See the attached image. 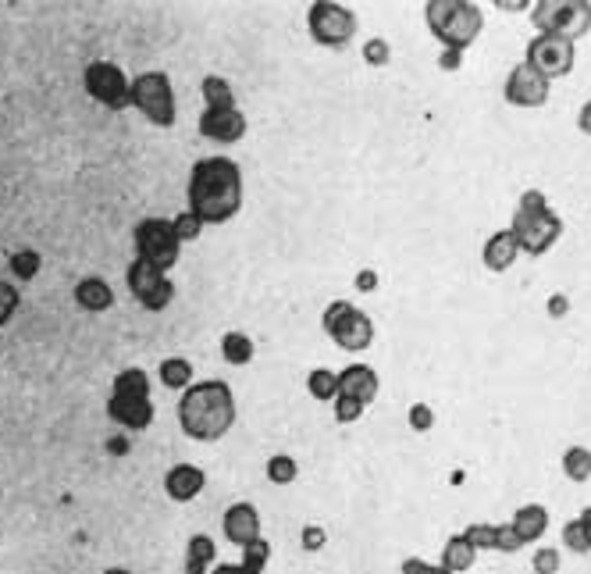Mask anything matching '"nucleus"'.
<instances>
[{
	"label": "nucleus",
	"instance_id": "16",
	"mask_svg": "<svg viewBox=\"0 0 591 574\" xmlns=\"http://www.w3.org/2000/svg\"><path fill=\"white\" fill-rule=\"evenodd\" d=\"M378 389H381V378L371 364H349V368L339 371V396H349V400L371 407L378 400Z\"/></svg>",
	"mask_w": 591,
	"mask_h": 574
},
{
	"label": "nucleus",
	"instance_id": "36",
	"mask_svg": "<svg viewBox=\"0 0 591 574\" xmlns=\"http://www.w3.org/2000/svg\"><path fill=\"white\" fill-rule=\"evenodd\" d=\"M171 225H175V232H179L182 246H186V243H196V239H200V232L207 229V225H203L200 218H196V214L189 211V207H186V211L175 214V218H171Z\"/></svg>",
	"mask_w": 591,
	"mask_h": 574
},
{
	"label": "nucleus",
	"instance_id": "25",
	"mask_svg": "<svg viewBox=\"0 0 591 574\" xmlns=\"http://www.w3.org/2000/svg\"><path fill=\"white\" fill-rule=\"evenodd\" d=\"M200 97L207 111H228V107H235V90L225 75H207L200 82Z\"/></svg>",
	"mask_w": 591,
	"mask_h": 574
},
{
	"label": "nucleus",
	"instance_id": "18",
	"mask_svg": "<svg viewBox=\"0 0 591 574\" xmlns=\"http://www.w3.org/2000/svg\"><path fill=\"white\" fill-rule=\"evenodd\" d=\"M517 257H520V246H517V236H513V229H499V232H492V236L485 239L481 261H485V268L495 271V275L510 271L513 264H517Z\"/></svg>",
	"mask_w": 591,
	"mask_h": 574
},
{
	"label": "nucleus",
	"instance_id": "38",
	"mask_svg": "<svg viewBox=\"0 0 591 574\" xmlns=\"http://www.w3.org/2000/svg\"><path fill=\"white\" fill-rule=\"evenodd\" d=\"M463 539L474 546V550H495V525H488V521H474V525H467V532H460Z\"/></svg>",
	"mask_w": 591,
	"mask_h": 574
},
{
	"label": "nucleus",
	"instance_id": "10",
	"mask_svg": "<svg viewBox=\"0 0 591 574\" xmlns=\"http://www.w3.org/2000/svg\"><path fill=\"white\" fill-rule=\"evenodd\" d=\"M125 286H129V293L136 296V304L143 311H168L171 300H175V282H171L168 271L139 261V257L125 268Z\"/></svg>",
	"mask_w": 591,
	"mask_h": 574
},
{
	"label": "nucleus",
	"instance_id": "35",
	"mask_svg": "<svg viewBox=\"0 0 591 574\" xmlns=\"http://www.w3.org/2000/svg\"><path fill=\"white\" fill-rule=\"evenodd\" d=\"M18 307H22V289L11 286L8 279H0V328H4L11 318H15Z\"/></svg>",
	"mask_w": 591,
	"mask_h": 574
},
{
	"label": "nucleus",
	"instance_id": "41",
	"mask_svg": "<svg viewBox=\"0 0 591 574\" xmlns=\"http://www.w3.org/2000/svg\"><path fill=\"white\" fill-rule=\"evenodd\" d=\"M495 550L517 553V550H524V539L513 532V525H495Z\"/></svg>",
	"mask_w": 591,
	"mask_h": 574
},
{
	"label": "nucleus",
	"instance_id": "40",
	"mask_svg": "<svg viewBox=\"0 0 591 574\" xmlns=\"http://www.w3.org/2000/svg\"><path fill=\"white\" fill-rule=\"evenodd\" d=\"M335 421L339 425H357L360 418H364V403H357V400H349V396H335Z\"/></svg>",
	"mask_w": 591,
	"mask_h": 574
},
{
	"label": "nucleus",
	"instance_id": "43",
	"mask_svg": "<svg viewBox=\"0 0 591 574\" xmlns=\"http://www.w3.org/2000/svg\"><path fill=\"white\" fill-rule=\"evenodd\" d=\"M324 542H328V532H324V525H303L300 532V546L307 553H317L324 550Z\"/></svg>",
	"mask_w": 591,
	"mask_h": 574
},
{
	"label": "nucleus",
	"instance_id": "9",
	"mask_svg": "<svg viewBox=\"0 0 591 574\" xmlns=\"http://www.w3.org/2000/svg\"><path fill=\"white\" fill-rule=\"evenodd\" d=\"M82 86L97 104L111 107V111H125L132 107V79L125 75L122 65L114 61H90L82 72Z\"/></svg>",
	"mask_w": 591,
	"mask_h": 574
},
{
	"label": "nucleus",
	"instance_id": "28",
	"mask_svg": "<svg viewBox=\"0 0 591 574\" xmlns=\"http://www.w3.org/2000/svg\"><path fill=\"white\" fill-rule=\"evenodd\" d=\"M307 393L314 396L317 403H335V396H339V371L314 368L307 375Z\"/></svg>",
	"mask_w": 591,
	"mask_h": 574
},
{
	"label": "nucleus",
	"instance_id": "27",
	"mask_svg": "<svg viewBox=\"0 0 591 574\" xmlns=\"http://www.w3.org/2000/svg\"><path fill=\"white\" fill-rule=\"evenodd\" d=\"M567 4L570 0H538L535 8H531V22H535L538 33H559L563 15H567Z\"/></svg>",
	"mask_w": 591,
	"mask_h": 574
},
{
	"label": "nucleus",
	"instance_id": "52",
	"mask_svg": "<svg viewBox=\"0 0 591 574\" xmlns=\"http://www.w3.org/2000/svg\"><path fill=\"white\" fill-rule=\"evenodd\" d=\"M104 574H132V571H129V567H107Z\"/></svg>",
	"mask_w": 591,
	"mask_h": 574
},
{
	"label": "nucleus",
	"instance_id": "17",
	"mask_svg": "<svg viewBox=\"0 0 591 574\" xmlns=\"http://www.w3.org/2000/svg\"><path fill=\"white\" fill-rule=\"evenodd\" d=\"M203 489H207V471L196 468V464H175L164 475V492L175 503H193Z\"/></svg>",
	"mask_w": 591,
	"mask_h": 574
},
{
	"label": "nucleus",
	"instance_id": "48",
	"mask_svg": "<svg viewBox=\"0 0 591 574\" xmlns=\"http://www.w3.org/2000/svg\"><path fill=\"white\" fill-rule=\"evenodd\" d=\"M577 129H581L584 136H591V100H584V107L577 111Z\"/></svg>",
	"mask_w": 591,
	"mask_h": 574
},
{
	"label": "nucleus",
	"instance_id": "32",
	"mask_svg": "<svg viewBox=\"0 0 591 574\" xmlns=\"http://www.w3.org/2000/svg\"><path fill=\"white\" fill-rule=\"evenodd\" d=\"M268 560H271V542L260 535L257 542H250V546H243V557H239V567H243L246 574H264L268 571Z\"/></svg>",
	"mask_w": 591,
	"mask_h": 574
},
{
	"label": "nucleus",
	"instance_id": "51",
	"mask_svg": "<svg viewBox=\"0 0 591 574\" xmlns=\"http://www.w3.org/2000/svg\"><path fill=\"white\" fill-rule=\"evenodd\" d=\"M581 525H584V532H588V542H591V507L581 510Z\"/></svg>",
	"mask_w": 591,
	"mask_h": 574
},
{
	"label": "nucleus",
	"instance_id": "47",
	"mask_svg": "<svg viewBox=\"0 0 591 574\" xmlns=\"http://www.w3.org/2000/svg\"><path fill=\"white\" fill-rule=\"evenodd\" d=\"M460 65H463V50L442 47V54H438V68H442V72H460Z\"/></svg>",
	"mask_w": 591,
	"mask_h": 574
},
{
	"label": "nucleus",
	"instance_id": "11",
	"mask_svg": "<svg viewBox=\"0 0 591 574\" xmlns=\"http://www.w3.org/2000/svg\"><path fill=\"white\" fill-rule=\"evenodd\" d=\"M524 61L531 68H538L549 82L563 79V75H570L577 65V43H570L567 36H559V33H538L535 40L527 43Z\"/></svg>",
	"mask_w": 591,
	"mask_h": 574
},
{
	"label": "nucleus",
	"instance_id": "6",
	"mask_svg": "<svg viewBox=\"0 0 591 574\" xmlns=\"http://www.w3.org/2000/svg\"><path fill=\"white\" fill-rule=\"evenodd\" d=\"M132 107L157 129H171L179 118V104H175L168 72H139L132 79Z\"/></svg>",
	"mask_w": 591,
	"mask_h": 574
},
{
	"label": "nucleus",
	"instance_id": "33",
	"mask_svg": "<svg viewBox=\"0 0 591 574\" xmlns=\"http://www.w3.org/2000/svg\"><path fill=\"white\" fill-rule=\"evenodd\" d=\"M296 475H300V464H296L289 453H275V457L268 460V482L271 485H292L296 482Z\"/></svg>",
	"mask_w": 591,
	"mask_h": 574
},
{
	"label": "nucleus",
	"instance_id": "13",
	"mask_svg": "<svg viewBox=\"0 0 591 574\" xmlns=\"http://www.w3.org/2000/svg\"><path fill=\"white\" fill-rule=\"evenodd\" d=\"M221 532H225V539L232 542V546H250V542H257L260 535H264V521H260V510L253 507L250 500H239L232 503V507L225 510V517H221Z\"/></svg>",
	"mask_w": 591,
	"mask_h": 574
},
{
	"label": "nucleus",
	"instance_id": "2",
	"mask_svg": "<svg viewBox=\"0 0 591 574\" xmlns=\"http://www.w3.org/2000/svg\"><path fill=\"white\" fill-rule=\"evenodd\" d=\"M182 432L193 443H218L235 428L239 407H235V393L221 378H207V382H193L182 393L179 407H175Z\"/></svg>",
	"mask_w": 591,
	"mask_h": 574
},
{
	"label": "nucleus",
	"instance_id": "7",
	"mask_svg": "<svg viewBox=\"0 0 591 574\" xmlns=\"http://www.w3.org/2000/svg\"><path fill=\"white\" fill-rule=\"evenodd\" d=\"M360 29V18L353 8L346 4H335V0H314L307 11V33L317 47L328 50H342Z\"/></svg>",
	"mask_w": 591,
	"mask_h": 574
},
{
	"label": "nucleus",
	"instance_id": "49",
	"mask_svg": "<svg viewBox=\"0 0 591 574\" xmlns=\"http://www.w3.org/2000/svg\"><path fill=\"white\" fill-rule=\"evenodd\" d=\"M495 8L499 11H524L527 0H495Z\"/></svg>",
	"mask_w": 591,
	"mask_h": 574
},
{
	"label": "nucleus",
	"instance_id": "19",
	"mask_svg": "<svg viewBox=\"0 0 591 574\" xmlns=\"http://www.w3.org/2000/svg\"><path fill=\"white\" fill-rule=\"evenodd\" d=\"M75 296V304L82 307V311H90V314H104L114 307V289L107 279H100V275H86V279L75 282L72 289Z\"/></svg>",
	"mask_w": 591,
	"mask_h": 574
},
{
	"label": "nucleus",
	"instance_id": "37",
	"mask_svg": "<svg viewBox=\"0 0 591 574\" xmlns=\"http://www.w3.org/2000/svg\"><path fill=\"white\" fill-rule=\"evenodd\" d=\"M563 546H567L570 553H591V542H588V532H584L581 517H574V521H567L563 525Z\"/></svg>",
	"mask_w": 591,
	"mask_h": 574
},
{
	"label": "nucleus",
	"instance_id": "1",
	"mask_svg": "<svg viewBox=\"0 0 591 574\" xmlns=\"http://www.w3.org/2000/svg\"><path fill=\"white\" fill-rule=\"evenodd\" d=\"M243 168L225 154L200 157L189 168L186 204L203 225H225L243 211Z\"/></svg>",
	"mask_w": 591,
	"mask_h": 574
},
{
	"label": "nucleus",
	"instance_id": "44",
	"mask_svg": "<svg viewBox=\"0 0 591 574\" xmlns=\"http://www.w3.org/2000/svg\"><path fill=\"white\" fill-rule=\"evenodd\" d=\"M399 571L403 574H453V571H446L442 564H428V560H421V557H406Z\"/></svg>",
	"mask_w": 591,
	"mask_h": 574
},
{
	"label": "nucleus",
	"instance_id": "8",
	"mask_svg": "<svg viewBox=\"0 0 591 574\" xmlns=\"http://www.w3.org/2000/svg\"><path fill=\"white\" fill-rule=\"evenodd\" d=\"M132 246H136L139 261L154 264L161 271H171L182 257V239L171 218H143L132 232Z\"/></svg>",
	"mask_w": 591,
	"mask_h": 574
},
{
	"label": "nucleus",
	"instance_id": "23",
	"mask_svg": "<svg viewBox=\"0 0 591 574\" xmlns=\"http://www.w3.org/2000/svg\"><path fill=\"white\" fill-rule=\"evenodd\" d=\"M221 357H225V364H232V368H246V364H253V357H257V343H253L246 332L232 328V332L221 336Z\"/></svg>",
	"mask_w": 591,
	"mask_h": 574
},
{
	"label": "nucleus",
	"instance_id": "20",
	"mask_svg": "<svg viewBox=\"0 0 591 574\" xmlns=\"http://www.w3.org/2000/svg\"><path fill=\"white\" fill-rule=\"evenodd\" d=\"M513 532L524 539V546H531V542L545 539V532H549V510L542 507V503H524V507L513 514Z\"/></svg>",
	"mask_w": 591,
	"mask_h": 574
},
{
	"label": "nucleus",
	"instance_id": "26",
	"mask_svg": "<svg viewBox=\"0 0 591 574\" xmlns=\"http://www.w3.org/2000/svg\"><path fill=\"white\" fill-rule=\"evenodd\" d=\"M588 33H591V4L588 0H570L567 15H563V25H559V36H567L570 43H577Z\"/></svg>",
	"mask_w": 591,
	"mask_h": 574
},
{
	"label": "nucleus",
	"instance_id": "50",
	"mask_svg": "<svg viewBox=\"0 0 591 574\" xmlns=\"http://www.w3.org/2000/svg\"><path fill=\"white\" fill-rule=\"evenodd\" d=\"M207 574H246V571H243L239 564H214Z\"/></svg>",
	"mask_w": 591,
	"mask_h": 574
},
{
	"label": "nucleus",
	"instance_id": "46",
	"mask_svg": "<svg viewBox=\"0 0 591 574\" xmlns=\"http://www.w3.org/2000/svg\"><path fill=\"white\" fill-rule=\"evenodd\" d=\"M545 311H549V318H567L570 314V296L567 293H552L549 300H545Z\"/></svg>",
	"mask_w": 591,
	"mask_h": 574
},
{
	"label": "nucleus",
	"instance_id": "29",
	"mask_svg": "<svg viewBox=\"0 0 591 574\" xmlns=\"http://www.w3.org/2000/svg\"><path fill=\"white\" fill-rule=\"evenodd\" d=\"M111 396H150V375L143 368H125L114 375Z\"/></svg>",
	"mask_w": 591,
	"mask_h": 574
},
{
	"label": "nucleus",
	"instance_id": "12",
	"mask_svg": "<svg viewBox=\"0 0 591 574\" xmlns=\"http://www.w3.org/2000/svg\"><path fill=\"white\" fill-rule=\"evenodd\" d=\"M549 93H552V82L545 79L538 68L527 65V61L513 65L510 75H506V82H502V97H506V104L524 107V111L542 107L545 100H549Z\"/></svg>",
	"mask_w": 591,
	"mask_h": 574
},
{
	"label": "nucleus",
	"instance_id": "4",
	"mask_svg": "<svg viewBox=\"0 0 591 574\" xmlns=\"http://www.w3.org/2000/svg\"><path fill=\"white\" fill-rule=\"evenodd\" d=\"M424 22L446 50H463L467 54V47L485 29V11L478 4H467V0H428L424 4Z\"/></svg>",
	"mask_w": 591,
	"mask_h": 574
},
{
	"label": "nucleus",
	"instance_id": "45",
	"mask_svg": "<svg viewBox=\"0 0 591 574\" xmlns=\"http://www.w3.org/2000/svg\"><path fill=\"white\" fill-rule=\"evenodd\" d=\"M378 286H381V275L374 268H360L353 275V289H360V293H374Z\"/></svg>",
	"mask_w": 591,
	"mask_h": 574
},
{
	"label": "nucleus",
	"instance_id": "24",
	"mask_svg": "<svg viewBox=\"0 0 591 574\" xmlns=\"http://www.w3.org/2000/svg\"><path fill=\"white\" fill-rule=\"evenodd\" d=\"M474 560H478V550H474L463 535H449L446 546H442V567L453 574H463L474 567Z\"/></svg>",
	"mask_w": 591,
	"mask_h": 574
},
{
	"label": "nucleus",
	"instance_id": "22",
	"mask_svg": "<svg viewBox=\"0 0 591 574\" xmlns=\"http://www.w3.org/2000/svg\"><path fill=\"white\" fill-rule=\"evenodd\" d=\"M193 361L189 357H164L161 368H157V378H161V386L171 389V393H186L193 386Z\"/></svg>",
	"mask_w": 591,
	"mask_h": 574
},
{
	"label": "nucleus",
	"instance_id": "15",
	"mask_svg": "<svg viewBox=\"0 0 591 574\" xmlns=\"http://www.w3.org/2000/svg\"><path fill=\"white\" fill-rule=\"evenodd\" d=\"M154 400L150 396H111L107 400V418L118 428H129V432H143V428L154 425Z\"/></svg>",
	"mask_w": 591,
	"mask_h": 574
},
{
	"label": "nucleus",
	"instance_id": "21",
	"mask_svg": "<svg viewBox=\"0 0 591 574\" xmlns=\"http://www.w3.org/2000/svg\"><path fill=\"white\" fill-rule=\"evenodd\" d=\"M218 564V542L211 539V535H189L186 542V564H182V571L186 574H207L211 567Z\"/></svg>",
	"mask_w": 591,
	"mask_h": 574
},
{
	"label": "nucleus",
	"instance_id": "34",
	"mask_svg": "<svg viewBox=\"0 0 591 574\" xmlns=\"http://www.w3.org/2000/svg\"><path fill=\"white\" fill-rule=\"evenodd\" d=\"M360 58L371 68H385L392 61V43L381 40V36H371V40H364V47H360Z\"/></svg>",
	"mask_w": 591,
	"mask_h": 574
},
{
	"label": "nucleus",
	"instance_id": "42",
	"mask_svg": "<svg viewBox=\"0 0 591 574\" xmlns=\"http://www.w3.org/2000/svg\"><path fill=\"white\" fill-rule=\"evenodd\" d=\"M435 425V410L428 403H413L410 407V432H431Z\"/></svg>",
	"mask_w": 591,
	"mask_h": 574
},
{
	"label": "nucleus",
	"instance_id": "30",
	"mask_svg": "<svg viewBox=\"0 0 591 574\" xmlns=\"http://www.w3.org/2000/svg\"><path fill=\"white\" fill-rule=\"evenodd\" d=\"M563 475L577 485L591 482V450L588 446H570V450L563 453Z\"/></svg>",
	"mask_w": 591,
	"mask_h": 574
},
{
	"label": "nucleus",
	"instance_id": "3",
	"mask_svg": "<svg viewBox=\"0 0 591 574\" xmlns=\"http://www.w3.org/2000/svg\"><path fill=\"white\" fill-rule=\"evenodd\" d=\"M513 236H517L520 254L527 257H542L549 254L552 246L563 236V218L552 211L549 197L542 189H524V197L517 200V211H513Z\"/></svg>",
	"mask_w": 591,
	"mask_h": 574
},
{
	"label": "nucleus",
	"instance_id": "31",
	"mask_svg": "<svg viewBox=\"0 0 591 574\" xmlns=\"http://www.w3.org/2000/svg\"><path fill=\"white\" fill-rule=\"evenodd\" d=\"M8 264H11V275H15L18 282H33L43 268V257H40V250L22 246V250H15V254L8 257Z\"/></svg>",
	"mask_w": 591,
	"mask_h": 574
},
{
	"label": "nucleus",
	"instance_id": "39",
	"mask_svg": "<svg viewBox=\"0 0 591 574\" xmlns=\"http://www.w3.org/2000/svg\"><path fill=\"white\" fill-rule=\"evenodd\" d=\"M559 567H563V553L556 546H538L535 557H531V571L535 574H559Z\"/></svg>",
	"mask_w": 591,
	"mask_h": 574
},
{
	"label": "nucleus",
	"instance_id": "5",
	"mask_svg": "<svg viewBox=\"0 0 591 574\" xmlns=\"http://www.w3.org/2000/svg\"><path fill=\"white\" fill-rule=\"evenodd\" d=\"M324 336L332 339L339 350L364 353L374 346V321L364 307H353L349 300H332L321 314Z\"/></svg>",
	"mask_w": 591,
	"mask_h": 574
},
{
	"label": "nucleus",
	"instance_id": "14",
	"mask_svg": "<svg viewBox=\"0 0 591 574\" xmlns=\"http://www.w3.org/2000/svg\"><path fill=\"white\" fill-rule=\"evenodd\" d=\"M196 129H200L203 140L239 143L246 136V129H250V122H246V115L239 111V107H228V111H207V107H203Z\"/></svg>",
	"mask_w": 591,
	"mask_h": 574
}]
</instances>
